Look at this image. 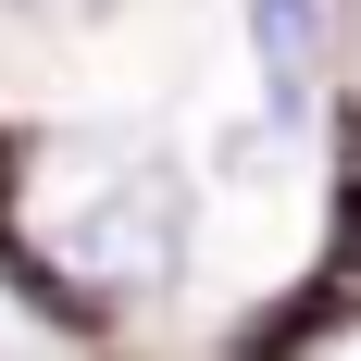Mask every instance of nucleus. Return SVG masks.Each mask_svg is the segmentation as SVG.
Listing matches in <instances>:
<instances>
[{
    "label": "nucleus",
    "mask_w": 361,
    "mask_h": 361,
    "mask_svg": "<svg viewBox=\"0 0 361 361\" xmlns=\"http://www.w3.org/2000/svg\"><path fill=\"white\" fill-rule=\"evenodd\" d=\"M63 250H75V274H100V287H137V299L175 287V262H187V175H175V162L100 175L87 200H75Z\"/></svg>",
    "instance_id": "obj_1"
},
{
    "label": "nucleus",
    "mask_w": 361,
    "mask_h": 361,
    "mask_svg": "<svg viewBox=\"0 0 361 361\" xmlns=\"http://www.w3.org/2000/svg\"><path fill=\"white\" fill-rule=\"evenodd\" d=\"M349 312H361V187H349V262H324V274H312L287 312H262V324L237 336V361H299L324 324H349Z\"/></svg>",
    "instance_id": "obj_2"
},
{
    "label": "nucleus",
    "mask_w": 361,
    "mask_h": 361,
    "mask_svg": "<svg viewBox=\"0 0 361 361\" xmlns=\"http://www.w3.org/2000/svg\"><path fill=\"white\" fill-rule=\"evenodd\" d=\"M250 63L274 112H312L324 87V0H250Z\"/></svg>",
    "instance_id": "obj_3"
},
{
    "label": "nucleus",
    "mask_w": 361,
    "mask_h": 361,
    "mask_svg": "<svg viewBox=\"0 0 361 361\" xmlns=\"http://www.w3.org/2000/svg\"><path fill=\"white\" fill-rule=\"evenodd\" d=\"M13 13H100V0H13Z\"/></svg>",
    "instance_id": "obj_4"
},
{
    "label": "nucleus",
    "mask_w": 361,
    "mask_h": 361,
    "mask_svg": "<svg viewBox=\"0 0 361 361\" xmlns=\"http://www.w3.org/2000/svg\"><path fill=\"white\" fill-rule=\"evenodd\" d=\"M0 200H13V137H0Z\"/></svg>",
    "instance_id": "obj_5"
}]
</instances>
